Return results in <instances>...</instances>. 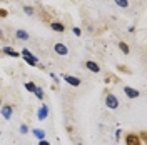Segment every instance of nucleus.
<instances>
[{
  "label": "nucleus",
  "mask_w": 147,
  "mask_h": 145,
  "mask_svg": "<svg viewBox=\"0 0 147 145\" xmlns=\"http://www.w3.org/2000/svg\"><path fill=\"white\" fill-rule=\"evenodd\" d=\"M22 55H24V58H25V62H27L28 65H32V67H38V60L28 52V48H24V50H22Z\"/></svg>",
  "instance_id": "f257e3e1"
},
{
  "label": "nucleus",
  "mask_w": 147,
  "mask_h": 145,
  "mask_svg": "<svg viewBox=\"0 0 147 145\" xmlns=\"http://www.w3.org/2000/svg\"><path fill=\"white\" fill-rule=\"evenodd\" d=\"M105 105L109 107V109H117L119 107V100H117V97L115 95H112V93H109L107 97H105Z\"/></svg>",
  "instance_id": "f03ea898"
},
{
  "label": "nucleus",
  "mask_w": 147,
  "mask_h": 145,
  "mask_svg": "<svg viewBox=\"0 0 147 145\" xmlns=\"http://www.w3.org/2000/svg\"><path fill=\"white\" fill-rule=\"evenodd\" d=\"M125 144L127 145H144L140 142L139 135H136V134H129V135L125 137Z\"/></svg>",
  "instance_id": "7ed1b4c3"
},
{
  "label": "nucleus",
  "mask_w": 147,
  "mask_h": 145,
  "mask_svg": "<svg viewBox=\"0 0 147 145\" xmlns=\"http://www.w3.org/2000/svg\"><path fill=\"white\" fill-rule=\"evenodd\" d=\"M54 50H55V54H59V55H67L69 54V48H67L64 44H55Z\"/></svg>",
  "instance_id": "20e7f679"
},
{
  "label": "nucleus",
  "mask_w": 147,
  "mask_h": 145,
  "mask_svg": "<svg viewBox=\"0 0 147 145\" xmlns=\"http://www.w3.org/2000/svg\"><path fill=\"white\" fill-rule=\"evenodd\" d=\"M124 92H125V95L129 99H137L139 97V90L132 89V87H124Z\"/></svg>",
  "instance_id": "39448f33"
},
{
  "label": "nucleus",
  "mask_w": 147,
  "mask_h": 145,
  "mask_svg": "<svg viewBox=\"0 0 147 145\" xmlns=\"http://www.w3.org/2000/svg\"><path fill=\"white\" fill-rule=\"evenodd\" d=\"M64 79H65L67 83H70L74 87H79V85H80V79H77V77H74V75H65Z\"/></svg>",
  "instance_id": "423d86ee"
},
{
  "label": "nucleus",
  "mask_w": 147,
  "mask_h": 145,
  "mask_svg": "<svg viewBox=\"0 0 147 145\" xmlns=\"http://www.w3.org/2000/svg\"><path fill=\"white\" fill-rule=\"evenodd\" d=\"M12 113H13L12 105H3V107H2V115H3V118H7V120H9V118L12 117Z\"/></svg>",
  "instance_id": "0eeeda50"
},
{
  "label": "nucleus",
  "mask_w": 147,
  "mask_h": 145,
  "mask_svg": "<svg viewBox=\"0 0 147 145\" xmlns=\"http://www.w3.org/2000/svg\"><path fill=\"white\" fill-rule=\"evenodd\" d=\"M85 67L90 70V72H100V67L97 65V62H94V60H89V62H85Z\"/></svg>",
  "instance_id": "6e6552de"
},
{
  "label": "nucleus",
  "mask_w": 147,
  "mask_h": 145,
  "mask_svg": "<svg viewBox=\"0 0 147 145\" xmlns=\"http://www.w3.org/2000/svg\"><path fill=\"white\" fill-rule=\"evenodd\" d=\"M38 120H44V118H47V115H49V109H47V105H42V109L38 110Z\"/></svg>",
  "instance_id": "1a4fd4ad"
},
{
  "label": "nucleus",
  "mask_w": 147,
  "mask_h": 145,
  "mask_svg": "<svg viewBox=\"0 0 147 145\" xmlns=\"http://www.w3.org/2000/svg\"><path fill=\"white\" fill-rule=\"evenodd\" d=\"M2 52H3V54H7V55H10V57H18V55H20L18 52H15L12 47H3V48H2Z\"/></svg>",
  "instance_id": "9d476101"
},
{
  "label": "nucleus",
  "mask_w": 147,
  "mask_h": 145,
  "mask_svg": "<svg viewBox=\"0 0 147 145\" xmlns=\"http://www.w3.org/2000/svg\"><path fill=\"white\" fill-rule=\"evenodd\" d=\"M50 27L54 28L55 32H64V30H65L64 23H60V22H52V23H50Z\"/></svg>",
  "instance_id": "9b49d317"
},
{
  "label": "nucleus",
  "mask_w": 147,
  "mask_h": 145,
  "mask_svg": "<svg viewBox=\"0 0 147 145\" xmlns=\"http://www.w3.org/2000/svg\"><path fill=\"white\" fill-rule=\"evenodd\" d=\"M15 37H17V38H20V40H27L28 34L25 32V30H17V32H15Z\"/></svg>",
  "instance_id": "f8f14e48"
},
{
  "label": "nucleus",
  "mask_w": 147,
  "mask_h": 145,
  "mask_svg": "<svg viewBox=\"0 0 147 145\" xmlns=\"http://www.w3.org/2000/svg\"><path fill=\"white\" fill-rule=\"evenodd\" d=\"M34 135H35L38 140H44V137H45V132H44V130H40V128H35V130H34Z\"/></svg>",
  "instance_id": "ddd939ff"
},
{
  "label": "nucleus",
  "mask_w": 147,
  "mask_h": 145,
  "mask_svg": "<svg viewBox=\"0 0 147 145\" xmlns=\"http://www.w3.org/2000/svg\"><path fill=\"white\" fill-rule=\"evenodd\" d=\"M119 48L122 50V54H125V55L129 54V45L125 44V42H120V44H119Z\"/></svg>",
  "instance_id": "4468645a"
},
{
  "label": "nucleus",
  "mask_w": 147,
  "mask_h": 145,
  "mask_svg": "<svg viewBox=\"0 0 147 145\" xmlns=\"http://www.w3.org/2000/svg\"><path fill=\"white\" fill-rule=\"evenodd\" d=\"M119 7H122V9H125V7H129V0H114Z\"/></svg>",
  "instance_id": "2eb2a0df"
},
{
  "label": "nucleus",
  "mask_w": 147,
  "mask_h": 145,
  "mask_svg": "<svg viewBox=\"0 0 147 145\" xmlns=\"http://www.w3.org/2000/svg\"><path fill=\"white\" fill-rule=\"evenodd\" d=\"M25 89H27L28 92H35V83H34V82H27V83H25Z\"/></svg>",
  "instance_id": "dca6fc26"
},
{
  "label": "nucleus",
  "mask_w": 147,
  "mask_h": 145,
  "mask_svg": "<svg viewBox=\"0 0 147 145\" xmlns=\"http://www.w3.org/2000/svg\"><path fill=\"white\" fill-rule=\"evenodd\" d=\"M34 93H35V95H37V99H40V100L44 99V92H42V89H38V87H37V89H35V92H34Z\"/></svg>",
  "instance_id": "f3484780"
},
{
  "label": "nucleus",
  "mask_w": 147,
  "mask_h": 145,
  "mask_svg": "<svg viewBox=\"0 0 147 145\" xmlns=\"http://www.w3.org/2000/svg\"><path fill=\"white\" fill-rule=\"evenodd\" d=\"M117 68H119L120 72H125V73H130V72H132V70H130V68H127V67H124V65H119V67H117Z\"/></svg>",
  "instance_id": "a211bd4d"
},
{
  "label": "nucleus",
  "mask_w": 147,
  "mask_h": 145,
  "mask_svg": "<svg viewBox=\"0 0 147 145\" xmlns=\"http://www.w3.org/2000/svg\"><path fill=\"white\" fill-rule=\"evenodd\" d=\"M24 12L28 13V15H32V13H34V9H32V7H28V5H25V7H24Z\"/></svg>",
  "instance_id": "6ab92c4d"
},
{
  "label": "nucleus",
  "mask_w": 147,
  "mask_h": 145,
  "mask_svg": "<svg viewBox=\"0 0 147 145\" xmlns=\"http://www.w3.org/2000/svg\"><path fill=\"white\" fill-rule=\"evenodd\" d=\"M7 15H9V12H7V10L0 9V18H5V17H7Z\"/></svg>",
  "instance_id": "aec40b11"
},
{
  "label": "nucleus",
  "mask_w": 147,
  "mask_h": 145,
  "mask_svg": "<svg viewBox=\"0 0 147 145\" xmlns=\"http://www.w3.org/2000/svg\"><path fill=\"white\" fill-rule=\"evenodd\" d=\"M139 138H140L142 142H146V140H147V135H146V132H142V134H140V137H139Z\"/></svg>",
  "instance_id": "412c9836"
},
{
  "label": "nucleus",
  "mask_w": 147,
  "mask_h": 145,
  "mask_svg": "<svg viewBox=\"0 0 147 145\" xmlns=\"http://www.w3.org/2000/svg\"><path fill=\"white\" fill-rule=\"evenodd\" d=\"M80 34H82V32H80V28H74V35L80 37Z\"/></svg>",
  "instance_id": "4be33fe9"
},
{
  "label": "nucleus",
  "mask_w": 147,
  "mask_h": 145,
  "mask_svg": "<svg viewBox=\"0 0 147 145\" xmlns=\"http://www.w3.org/2000/svg\"><path fill=\"white\" fill-rule=\"evenodd\" d=\"M20 132H22V134H27V125H22V127H20Z\"/></svg>",
  "instance_id": "5701e85b"
},
{
  "label": "nucleus",
  "mask_w": 147,
  "mask_h": 145,
  "mask_svg": "<svg viewBox=\"0 0 147 145\" xmlns=\"http://www.w3.org/2000/svg\"><path fill=\"white\" fill-rule=\"evenodd\" d=\"M38 145H50V144H49L47 140H40V142H38Z\"/></svg>",
  "instance_id": "b1692460"
},
{
  "label": "nucleus",
  "mask_w": 147,
  "mask_h": 145,
  "mask_svg": "<svg viewBox=\"0 0 147 145\" xmlns=\"http://www.w3.org/2000/svg\"><path fill=\"white\" fill-rule=\"evenodd\" d=\"M0 38H3V34H2V30H0Z\"/></svg>",
  "instance_id": "393cba45"
},
{
  "label": "nucleus",
  "mask_w": 147,
  "mask_h": 145,
  "mask_svg": "<svg viewBox=\"0 0 147 145\" xmlns=\"http://www.w3.org/2000/svg\"><path fill=\"white\" fill-rule=\"evenodd\" d=\"M0 102H2V99H0Z\"/></svg>",
  "instance_id": "a878e982"
}]
</instances>
